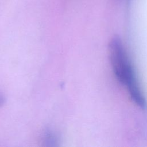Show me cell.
Returning a JSON list of instances; mask_svg holds the SVG:
<instances>
[{
	"label": "cell",
	"instance_id": "obj_1",
	"mask_svg": "<svg viewBox=\"0 0 147 147\" xmlns=\"http://www.w3.org/2000/svg\"><path fill=\"white\" fill-rule=\"evenodd\" d=\"M109 53L113 70L118 80L126 87L131 99L141 107H145L144 96L119 37L115 36L111 40Z\"/></svg>",
	"mask_w": 147,
	"mask_h": 147
}]
</instances>
